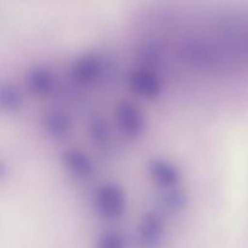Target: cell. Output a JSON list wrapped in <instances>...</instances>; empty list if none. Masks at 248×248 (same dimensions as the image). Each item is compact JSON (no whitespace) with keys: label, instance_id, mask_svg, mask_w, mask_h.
Segmentation results:
<instances>
[{"label":"cell","instance_id":"cell-5","mask_svg":"<svg viewBox=\"0 0 248 248\" xmlns=\"http://www.w3.org/2000/svg\"><path fill=\"white\" fill-rule=\"evenodd\" d=\"M103 69V61L101 57L92 53H86L74 61L70 74L77 84L91 85L101 78Z\"/></svg>","mask_w":248,"mask_h":248},{"label":"cell","instance_id":"cell-2","mask_svg":"<svg viewBox=\"0 0 248 248\" xmlns=\"http://www.w3.org/2000/svg\"><path fill=\"white\" fill-rule=\"evenodd\" d=\"M116 127L124 137L136 140L144 132L147 121L142 110L130 101H121L114 110Z\"/></svg>","mask_w":248,"mask_h":248},{"label":"cell","instance_id":"cell-9","mask_svg":"<svg viewBox=\"0 0 248 248\" xmlns=\"http://www.w3.org/2000/svg\"><path fill=\"white\" fill-rule=\"evenodd\" d=\"M43 128L50 138L63 140L72 132V119L62 110H48L43 118Z\"/></svg>","mask_w":248,"mask_h":248},{"label":"cell","instance_id":"cell-11","mask_svg":"<svg viewBox=\"0 0 248 248\" xmlns=\"http://www.w3.org/2000/svg\"><path fill=\"white\" fill-rule=\"evenodd\" d=\"M23 106L22 92L10 82L0 85V107L5 113H16Z\"/></svg>","mask_w":248,"mask_h":248},{"label":"cell","instance_id":"cell-13","mask_svg":"<svg viewBox=\"0 0 248 248\" xmlns=\"http://www.w3.org/2000/svg\"><path fill=\"white\" fill-rule=\"evenodd\" d=\"M94 248H126L125 237L119 232L108 230L99 235Z\"/></svg>","mask_w":248,"mask_h":248},{"label":"cell","instance_id":"cell-8","mask_svg":"<svg viewBox=\"0 0 248 248\" xmlns=\"http://www.w3.org/2000/svg\"><path fill=\"white\" fill-rule=\"evenodd\" d=\"M26 84L31 93L38 97H46L55 89V75L52 70L44 65H34L27 72Z\"/></svg>","mask_w":248,"mask_h":248},{"label":"cell","instance_id":"cell-6","mask_svg":"<svg viewBox=\"0 0 248 248\" xmlns=\"http://www.w3.org/2000/svg\"><path fill=\"white\" fill-rule=\"evenodd\" d=\"M148 172L152 181L164 190L177 188L181 182V171L176 165L164 159H154L148 164Z\"/></svg>","mask_w":248,"mask_h":248},{"label":"cell","instance_id":"cell-7","mask_svg":"<svg viewBox=\"0 0 248 248\" xmlns=\"http://www.w3.org/2000/svg\"><path fill=\"white\" fill-rule=\"evenodd\" d=\"M63 167L79 179H89L94 173V164L91 157L80 149L70 148L61 154Z\"/></svg>","mask_w":248,"mask_h":248},{"label":"cell","instance_id":"cell-12","mask_svg":"<svg viewBox=\"0 0 248 248\" xmlns=\"http://www.w3.org/2000/svg\"><path fill=\"white\" fill-rule=\"evenodd\" d=\"M90 138L92 143L98 148H107L110 143V128H109L108 123L106 119L97 115L93 116L90 121L89 126Z\"/></svg>","mask_w":248,"mask_h":248},{"label":"cell","instance_id":"cell-3","mask_svg":"<svg viewBox=\"0 0 248 248\" xmlns=\"http://www.w3.org/2000/svg\"><path fill=\"white\" fill-rule=\"evenodd\" d=\"M140 248H160L165 237L164 218L159 212H147L140 218L137 229Z\"/></svg>","mask_w":248,"mask_h":248},{"label":"cell","instance_id":"cell-4","mask_svg":"<svg viewBox=\"0 0 248 248\" xmlns=\"http://www.w3.org/2000/svg\"><path fill=\"white\" fill-rule=\"evenodd\" d=\"M130 89L143 98L154 99L162 92V80L154 69L140 68L130 77Z\"/></svg>","mask_w":248,"mask_h":248},{"label":"cell","instance_id":"cell-1","mask_svg":"<svg viewBox=\"0 0 248 248\" xmlns=\"http://www.w3.org/2000/svg\"><path fill=\"white\" fill-rule=\"evenodd\" d=\"M93 207L97 215L106 220L121 218L127 207V195L118 183H104L93 194Z\"/></svg>","mask_w":248,"mask_h":248},{"label":"cell","instance_id":"cell-10","mask_svg":"<svg viewBox=\"0 0 248 248\" xmlns=\"http://www.w3.org/2000/svg\"><path fill=\"white\" fill-rule=\"evenodd\" d=\"M188 205V195L178 188L165 190L157 200V207L166 215L181 213Z\"/></svg>","mask_w":248,"mask_h":248}]
</instances>
